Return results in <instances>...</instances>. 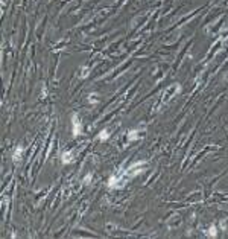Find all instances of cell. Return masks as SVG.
Listing matches in <instances>:
<instances>
[{
    "mask_svg": "<svg viewBox=\"0 0 228 239\" xmlns=\"http://www.w3.org/2000/svg\"><path fill=\"white\" fill-rule=\"evenodd\" d=\"M208 236H213V237L216 236V228H214V225L210 227V233H208Z\"/></svg>",
    "mask_w": 228,
    "mask_h": 239,
    "instance_id": "52a82bcc",
    "label": "cell"
},
{
    "mask_svg": "<svg viewBox=\"0 0 228 239\" xmlns=\"http://www.w3.org/2000/svg\"><path fill=\"white\" fill-rule=\"evenodd\" d=\"M71 160H73V154L71 152H64L62 154V163L64 165H68Z\"/></svg>",
    "mask_w": 228,
    "mask_h": 239,
    "instance_id": "3957f363",
    "label": "cell"
},
{
    "mask_svg": "<svg viewBox=\"0 0 228 239\" xmlns=\"http://www.w3.org/2000/svg\"><path fill=\"white\" fill-rule=\"evenodd\" d=\"M144 168H146V162H135V163H132L128 169L122 171L119 175H112V177L109 178V181H108V186H109L111 189L122 187L129 178H134L135 175L141 174V172L144 171Z\"/></svg>",
    "mask_w": 228,
    "mask_h": 239,
    "instance_id": "6da1fadb",
    "label": "cell"
},
{
    "mask_svg": "<svg viewBox=\"0 0 228 239\" xmlns=\"http://www.w3.org/2000/svg\"><path fill=\"white\" fill-rule=\"evenodd\" d=\"M81 131H82V124H81V121H79L78 114H73V116H71V134H73L74 137H78V136L81 134Z\"/></svg>",
    "mask_w": 228,
    "mask_h": 239,
    "instance_id": "7a4b0ae2",
    "label": "cell"
},
{
    "mask_svg": "<svg viewBox=\"0 0 228 239\" xmlns=\"http://www.w3.org/2000/svg\"><path fill=\"white\" fill-rule=\"evenodd\" d=\"M108 137H109V133H108L106 130H102V131H100V134L97 136V139H99V140H102V142H103V140H106Z\"/></svg>",
    "mask_w": 228,
    "mask_h": 239,
    "instance_id": "277c9868",
    "label": "cell"
},
{
    "mask_svg": "<svg viewBox=\"0 0 228 239\" xmlns=\"http://www.w3.org/2000/svg\"><path fill=\"white\" fill-rule=\"evenodd\" d=\"M128 139H129V140H135V139H138L137 131H131V133H129V136H128Z\"/></svg>",
    "mask_w": 228,
    "mask_h": 239,
    "instance_id": "8992f818",
    "label": "cell"
},
{
    "mask_svg": "<svg viewBox=\"0 0 228 239\" xmlns=\"http://www.w3.org/2000/svg\"><path fill=\"white\" fill-rule=\"evenodd\" d=\"M21 154H23V148H21V146H18V148L15 149V152H14V160H15V162H18V160H20V155H21Z\"/></svg>",
    "mask_w": 228,
    "mask_h": 239,
    "instance_id": "5b68a950",
    "label": "cell"
}]
</instances>
